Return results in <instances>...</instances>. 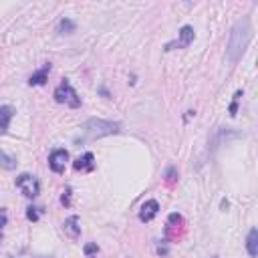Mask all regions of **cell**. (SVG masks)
<instances>
[{"label": "cell", "mask_w": 258, "mask_h": 258, "mask_svg": "<svg viewBox=\"0 0 258 258\" xmlns=\"http://www.w3.org/2000/svg\"><path fill=\"white\" fill-rule=\"evenodd\" d=\"M252 38V27H250V20L248 18H242L238 23L234 25L232 32H230V40H228V49H226V55H228V61L230 63H238L248 47V42Z\"/></svg>", "instance_id": "6da1fadb"}, {"label": "cell", "mask_w": 258, "mask_h": 258, "mask_svg": "<svg viewBox=\"0 0 258 258\" xmlns=\"http://www.w3.org/2000/svg\"><path fill=\"white\" fill-rule=\"evenodd\" d=\"M83 250H85V254H87V256H91V254L99 252V246H97V244H87V246H85Z\"/></svg>", "instance_id": "ac0fdd59"}, {"label": "cell", "mask_w": 258, "mask_h": 258, "mask_svg": "<svg viewBox=\"0 0 258 258\" xmlns=\"http://www.w3.org/2000/svg\"><path fill=\"white\" fill-rule=\"evenodd\" d=\"M119 123L117 121H107V119H89L85 121L83 129L91 139H99V137H107V135H113V133H119Z\"/></svg>", "instance_id": "7a4b0ae2"}, {"label": "cell", "mask_w": 258, "mask_h": 258, "mask_svg": "<svg viewBox=\"0 0 258 258\" xmlns=\"http://www.w3.org/2000/svg\"><path fill=\"white\" fill-rule=\"evenodd\" d=\"M67 161H69V152H67V149H53L51 156H49V167L55 171V174L64 171Z\"/></svg>", "instance_id": "5b68a950"}, {"label": "cell", "mask_w": 258, "mask_h": 258, "mask_svg": "<svg viewBox=\"0 0 258 258\" xmlns=\"http://www.w3.org/2000/svg\"><path fill=\"white\" fill-rule=\"evenodd\" d=\"M16 188L23 192V196H27V198H36L40 194V182L31 174H20L16 178Z\"/></svg>", "instance_id": "277c9868"}, {"label": "cell", "mask_w": 258, "mask_h": 258, "mask_svg": "<svg viewBox=\"0 0 258 258\" xmlns=\"http://www.w3.org/2000/svg\"><path fill=\"white\" fill-rule=\"evenodd\" d=\"M165 176H167V182H174L176 180V167H169Z\"/></svg>", "instance_id": "ffe728a7"}, {"label": "cell", "mask_w": 258, "mask_h": 258, "mask_svg": "<svg viewBox=\"0 0 258 258\" xmlns=\"http://www.w3.org/2000/svg\"><path fill=\"white\" fill-rule=\"evenodd\" d=\"M40 214H42V212H40V208H36V206H31V208L27 210V218H29L31 222H36V220L40 218Z\"/></svg>", "instance_id": "9a60e30c"}, {"label": "cell", "mask_w": 258, "mask_h": 258, "mask_svg": "<svg viewBox=\"0 0 258 258\" xmlns=\"http://www.w3.org/2000/svg\"><path fill=\"white\" fill-rule=\"evenodd\" d=\"M180 222H182L180 214H169V224H180Z\"/></svg>", "instance_id": "d6986e66"}, {"label": "cell", "mask_w": 258, "mask_h": 258, "mask_svg": "<svg viewBox=\"0 0 258 258\" xmlns=\"http://www.w3.org/2000/svg\"><path fill=\"white\" fill-rule=\"evenodd\" d=\"M0 167L6 169V171H12L16 167V158L8 156L6 152H0Z\"/></svg>", "instance_id": "4fadbf2b"}, {"label": "cell", "mask_w": 258, "mask_h": 258, "mask_svg": "<svg viewBox=\"0 0 258 258\" xmlns=\"http://www.w3.org/2000/svg\"><path fill=\"white\" fill-rule=\"evenodd\" d=\"M240 95H242V91H236L234 101H232V105H230V113H232V115H236V111H238V99H240Z\"/></svg>", "instance_id": "2e32d148"}, {"label": "cell", "mask_w": 258, "mask_h": 258, "mask_svg": "<svg viewBox=\"0 0 258 258\" xmlns=\"http://www.w3.org/2000/svg\"><path fill=\"white\" fill-rule=\"evenodd\" d=\"M180 38L176 40V42H169V45L165 47L167 51H171L174 47H178V49H186V47H190L192 45V40H194V29L190 27V25H184L182 29H180Z\"/></svg>", "instance_id": "8992f818"}, {"label": "cell", "mask_w": 258, "mask_h": 258, "mask_svg": "<svg viewBox=\"0 0 258 258\" xmlns=\"http://www.w3.org/2000/svg\"><path fill=\"white\" fill-rule=\"evenodd\" d=\"M73 167H75L77 171H91V169L95 167V156H93L91 152L79 156L77 161L73 163Z\"/></svg>", "instance_id": "9c48e42d"}, {"label": "cell", "mask_w": 258, "mask_h": 258, "mask_svg": "<svg viewBox=\"0 0 258 258\" xmlns=\"http://www.w3.org/2000/svg\"><path fill=\"white\" fill-rule=\"evenodd\" d=\"M49 73H51V64H45L42 69H38L36 73L31 75L29 85H31V87H34V85H45L49 81Z\"/></svg>", "instance_id": "8fae6325"}, {"label": "cell", "mask_w": 258, "mask_h": 258, "mask_svg": "<svg viewBox=\"0 0 258 258\" xmlns=\"http://www.w3.org/2000/svg\"><path fill=\"white\" fill-rule=\"evenodd\" d=\"M55 101L63 103V105H69V107H79L81 105V97L77 95V91L73 89V85L67 79H63L61 85L55 89Z\"/></svg>", "instance_id": "3957f363"}, {"label": "cell", "mask_w": 258, "mask_h": 258, "mask_svg": "<svg viewBox=\"0 0 258 258\" xmlns=\"http://www.w3.org/2000/svg\"><path fill=\"white\" fill-rule=\"evenodd\" d=\"M160 214V202L158 200H147L141 204V210H139V220L141 222H152L156 216Z\"/></svg>", "instance_id": "52a82bcc"}, {"label": "cell", "mask_w": 258, "mask_h": 258, "mask_svg": "<svg viewBox=\"0 0 258 258\" xmlns=\"http://www.w3.org/2000/svg\"><path fill=\"white\" fill-rule=\"evenodd\" d=\"M59 32L61 34H71V32H75V23L71 18H63L61 23H59Z\"/></svg>", "instance_id": "5bb4252c"}, {"label": "cell", "mask_w": 258, "mask_h": 258, "mask_svg": "<svg viewBox=\"0 0 258 258\" xmlns=\"http://www.w3.org/2000/svg\"><path fill=\"white\" fill-rule=\"evenodd\" d=\"M4 224H6V214H4V212H0V232H2Z\"/></svg>", "instance_id": "44dd1931"}, {"label": "cell", "mask_w": 258, "mask_h": 258, "mask_svg": "<svg viewBox=\"0 0 258 258\" xmlns=\"http://www.w3.org/2000/svg\"><path fill=\"white\" fill-rule=\"evenodd\" d=\"M246 252H248L252 258L258 256V230H256V228H252V230L248 232V238H246Z\"/></svg>", "instance_id": "7c38bea8"}, {"label": "cell", "mask_w": 258, "mask_h": 258, "mask_svg": "<svg viewBox=\"0 0 258 258\" xmlns=\"http://www.w3.org/2000/svg\"><path fill=\"white\" fill-rule=\"evenodd\" d=\"M61 202H63L64 206H71V188H67V190H64L63 198H61Z\"/></svg>", "instance_id": "e0dca14e"}, {"label": "cell", "mask_w": 258, "mask_h": 258, "mask_svg": "<svg viewBox=\"0 0 258 258\" xmlns=\"http://www.w3.org/2000/svg\"><path fill=\"white\" fill-rule=\"evenodd\" d=\"M63 230H64V234L67 236H71V238H79L81 236V220H79V216H69L67 220H64V224H63Z\"/></svg>", "instance_id": "ba28073f"}, {"label": "cell", "mask_w": 258, "mask_h": 258, "mask_svg": "<svg viewBox=\"0 0 258 258\" xmlns=\"http://www.w3.org/2000/svg\"><path fill=\"white\" fill-rule=\"evenodd\" d=\"M14 109L10 105H0V133H6L8 131V125L12 121Z\"/></svg>", "instance_id": "30bf717a"}]
</instances>
